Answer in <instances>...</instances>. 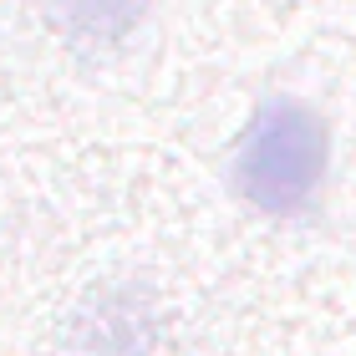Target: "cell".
Instances as JSON below:
<instances>
[{
	"label": "cell",
	"mask_w": 356,
	"mask_h": 356,
	"mask_svg": "<svg viewBox=\"0 0 356 356\" xmlns=\"http://www.w3.org/2000/svg\"><path fill=\"white\" fill-rule=\"evenodd\" d=\"M321 173H326V122L290 97L260 102L234 153L239 199L270 219H290L316 199Z\"/></svg>",
	"instance_id": "6da1fadb"
},
{
	"label": "cell",
	"mask_w": 356,
	"mask_h": 356,
	"mask_svg": "<svg viewBox=\"0 0 356 356\" xmlns=\"http://www.w3.org/2000/svg\"><path fill=\"white\" fill-rule=\"evenodd\" d=\"M51 21L67 31V36L82 41H122L127 31L143 21L148 0H46Z\"/></svg>",
	"instance_id": "7a4b0ae2"
}]
</instances>
